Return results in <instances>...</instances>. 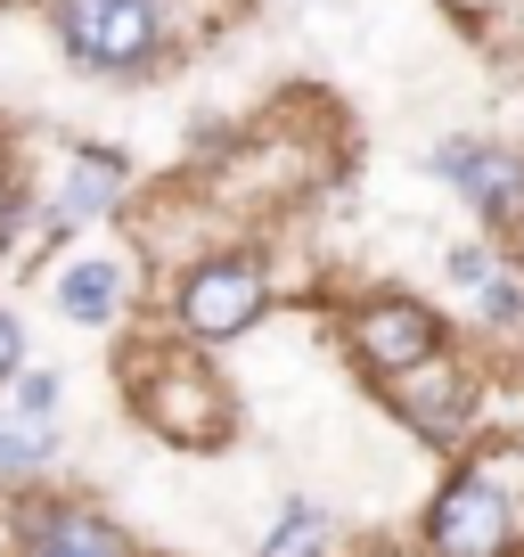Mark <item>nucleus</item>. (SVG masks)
<instances>
[{"label": "nucleus", "instance_id": "obj_1", "mask_svg": "<svg viewBox=\"0 0 524 557\" xmlns=\"http://www.w3.org/2000/svg\"><path fill=\"white\" fill-rule=\"evenodd\" d=\"M123 385H132V410H140L164 443H180V451H213V443H229V426H238L229 385L213 377V369H197L189 345H148L140 361H123Z\"/></svg>", "mask_w": 524, "mask_h": 557}, {"label": "nucleus", "instance_id": "obj_2", "mask_svg": "<svg viewBox=\"0 0 524 557\" xmlns=\"http://www.w3.org/2000/svg\"><path fill=\"white\" fill-rule=\"evenodd\" d=\"M271 312V271H262L254 255H205V262H189L180 271V287H173V329H180V345H238L254 320Z\"/></svg>", "mask_w": 524, "mask_h": 557}, {"label": "nucleus", "instance_id": "obj_3", "mask_svg": "<svg viewBox=\"0 0 524 557\" xmlns=\"http://www.w3.org/2000/svg\"><path fill=\"white\" fill-rule=\"evenodd\" d=\"M58 41L90 74H140L164 50V0H66L58 9Z\"/></svg>", "mask_w": 524, "mask_h": 557}, {"label": "nucleus", "instance_id": "obj_4", "mask_svg": "<svg viewBox=\"0 0 524 557\" xmlns=\"http://www.w3.org/2000/svg\"><path fill=\"white\" fill-rule=\"evenodd\" d=\"M345 345L369 377H410V369L442 361V320L426 312L419 296H369L361 312H345Z\"/></svg>", "mask_w": 524, "mask_h": 557}, {"label": "nucleus", "instance_id": "obj_5", "mask_svg": "<svg viewBox=\"0 0 524 557\" xmlns=\"http://www.w3.org/2000/svg\"><path fill=\"white\" fill-rule=\"evenodd\" d=\"M426 541H435V557H508L516 549V500L484 468H459L426 508Z\"/></svg>", "mask_w": 524, "mask_h": 557}, {"label": "nucleus", "instance_id": "obj_6", "mask_svg": "<svg viewBox=\"0 0 524 557\" xmlns=\"http://www.w3.org/2000/svg\"><path fill=\"white\" fill-rule=\"evenodd\" d=\"M426 173L451 181L491 230H516L524 222V157H516V148H500V139H442L435 157H426Z\"/></svg>", "mask_w": 524, "mask_h": 557}, {"label": "nucleus", "instance_id": "obj_7", "mask_svg": "<svg viewBox=\"0 0 524 557\" xmlns=\"http://www.w3.org/2000/svg\"><path fill=\"white\" fill-rule=\"evenodd\" d=\"M475 410H484V377L459 361H426L410 377H394V418L426 443H459L475 426Z\"/></svg>", "mask_w": 524, "mask_h": 557}, {"label": "nucleus", "instance_id": "obj_8", "mask_svg": "<svg viewBox=\"0 0 524 557\" xmlns=\"http://www.w3.org/2000/svg\"><path fill=\"white\" fill-rule=\"evenodd\" d=\"M9 557H132V541L99 517V508H74V500H41L17 517L9 533Z\"/></svg>", "mask_w": 524, "mask_h": 557}, {"label": "nucleus", "instance_id": "obj_9", "mask_svg": "<svg viewBox=\"0 0 524 557\" xmlns=\"http://www.w3.org/2000/svg\"><path fill=\"white\" fill-rule=\"evenodd\" d=\"M123 189H132V164H123L115 148H74L66 181H58V206H50V230L66 238V230H83V222H107V213L123 206Z\"/></svg>", "mask_w": 524, "mask_h": 557}, {"label": "nucleus", "instance_id": "obj_10", "mask_svg": "<svg viewBox=\"0 0 524 557\" xmlns=\"http://www.w3.org/2000/svg\"><path fill=\"white\" fill-rule=\"evenodd\" d=\"M50 296H58V312H66L74 329H107V320L123 312V296H132V271H123L115 255H83V262H66V271L50 278Z\"/></svg>", "mask_w": 524, "mask_h": 557}, {"label": "nucleus", "instance_id": "obj_11", "mask_svg": "<svg viewBox=\"0 0 524 557\" xmlns=\"http://www.w3.org/2000/svg\"><path fill=\"white\" fill-rule=\"evenodd\" d=\"M58 459V426H41V418H17L9 401H0V492H25L41 484V468Z\"/></svg>", "mask_w": 524, "mask_h": 557}, {"label": "nucleus", "instance_id": "obj_12", "mask_svg": "<svg viewBox=\"0 0 524 557\" xmlns=\"http://www.w3.org/2000/svg\"><path fill=\"white\" fill-rule=\"evenodd\" d=\"M328 508H320V500H287L279 508V524H271V533H262V557H312L320 549V541H328Z\"/></svg>", "mask_w": 524, "mask_h": 557}, {"label": "nucleus", "instance_id": "obj_13", "mask_svg": "<svg viewBox=\"0 0 524 557\" xmlns=\"http://www.w3.org/2000/svg\"><path fill=\"white\" fill-rule=\"evenodd\" d=\"M9 410L58 426V410H66V377H58V369H17V377H9Z\"/></svg>", "mask_w": 524, "mask_h": 557}, {"label": "nucleus", "instance_id": "obj_14", "mask_svg": "<svg viewBox=\"0 0 524 557\" xmlns=\"http://www.w3.org/2000/svg\"><path fill=\"white\" fill-rule=\"evenodd\" d=\"M475 312H484V329H516L524 320V262H500V271L475 287Z\"/></svg>", "mask_w": 524, "mask_h": 557}, {"label": "nucleus", "instance_id": "obj_15", "mask_svg": "<svg viewBox=\"0 0 524 557\" xmlns=\"http://www.w3.org/2000/svg\"><path fill=\"white\" fill-rule=\"evenodd\" d=\"M442 271H451V287H459V296H475V287H484L491 271H500V255H491L484 238H467V246H451V255H442Z\"/></svg>", "mask_w": 524, "mask_h": 557}, {"label": "nucleus", "instance_id": "obj_16", "mask_svg": "<svg viewBox=\"0 0 524 557\" xmlns=\"http://www.w3.org/2000/svg\"><path fill=\"white\" fill-rule=\"evenodd\" d=\"M25 369V329H17V312H0V385Z\"/></svg>", "mask_w": 524, "mask_h": 557}, {"label": "nucleus", "instance_id": "obj_17", "mask_svg": "<svg viewBox=\"0 0 524 557\" xmlns=\"http://www.w3.org/2000/svg\"><path fill=\"white\" fill-rule=\"evenodd\" d=\"M25 213H34V197H25V189H0V246L25 230Z\"/></svg>", "mask_w": 524, "mask_h": 557}, {"label": "nucleus", "instance_id": "obj_18", "mask_svg": "<svg viewBox=\"0 0 524 557\" xmlns=\"http://www.w3.org/2000/svg\"><path fill=\"white\" fill-rule=\"evenodd\" d=\"M516 557H524V549H516Z\"/></svg>", "mask_w": 524, "mask_h": 557}]
</instances>
